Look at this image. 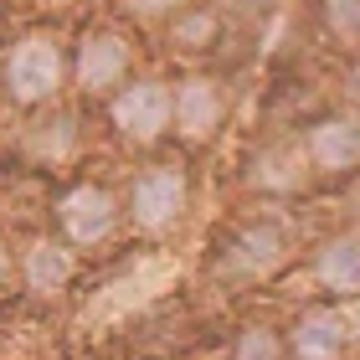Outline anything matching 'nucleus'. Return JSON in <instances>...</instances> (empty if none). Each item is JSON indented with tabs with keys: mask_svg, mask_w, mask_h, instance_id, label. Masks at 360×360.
<instances>
[{
	"mask_svg": "<svg viewBox=\"0 0 360 360\" xmlns=\"http://www.w3.org/2000/svg\"><path fill=\"white\" fill-rule=\"evenodd\" d=\"M68 52L52 31H26L6 46L0 57V93L11 98L15 108H46L68 83Z\"/></svg>",
	"mask_w": 360,
	"mask_h": 360,
	"instance_id": "1",
	"label": "nucleus"
},
{
	"mask_svg": "<svg viewBox=\"0 0 360 360\" xmlns=\"http://www.w3.org/2000/svg\"><path fill=\"white\" fill-rule=\"evenodd\" d=\"M191 211V180L180 165H144L124 191V217L144 237H165Z\"/></svg>",
	"mask_w": 360,
	"mask_h": 360,
	"instance_id": "2",
	"label": "nucleus"
},
{
	"mask_svg": "<svg viewBox=\"0 0 360 360\" xmlns=\"http://www.w3.org/2000/svg\"><path fill=\"white\" fill-rule=\"evenodd\" d=\"M108 124L119 129L124 144L150 150L175 129V83L165 77H134L108 98Z\"/></svg>",
	"mask_w": 360,
	"mask_h": 360,
	"instance_id": "3",
	"label": "nucleus"
},
{
	"mask_svg": "<svg viewBox=\"0 0 360 360\" xmlns=\"http://www.w3.org/2000/svg\"><path fill=\"white\" fill-rule=\"evenodd\" d=\"M129 68H134V46H129V37L113 31V26H93L72 46V83L88 98L119 93L129 83Z\"/></svg>",
	"mask_w": 360,
	"mask_h": 360,
	"instance_id": "4",
	"label": "nucleus"
},
{
	"mask_svg": "<svg viewBox=\"0 0 360 360\" xmlns=\"http://www.w3.org/2000/svg\"><path fill=\"white\" fill-rule=\"evenodd\" d=\"M288 252H293L288 226L278 217H257V221H248V226L232 232V242H226V252H221V273L237 278V283H257V278L283 268Z\"/></svg>",
	"mask_w": 360,
	"mask_h": 360,
	"instance_id": "5",
	"label": "nucleus"
},
{
	"mask_svg": "<svg viewBox=\"0 0 360 360\" xmlns=\"http://www.w3.org/2000/svg\"><path fill=\"white\" fill-rule=\"evenodd\" d=\"M119 221H124V201L108 186H93V180L62 191V201H57V232H62V242H72V248L108 242L119 232Z\"/></svg>",
	"mask_w": 360,
	"mask_h": 360,
	"instance_id": "6",
	"label": "nucleus"
},
{
	"mask_svg": "<svg viewBox=\"0 0 360 360\" xmlns=\"http://www.w3.org/2000/svg\"><path fill=\"white\" fill-rule=\"evenodd\" d=\"M226 124V83L217 72H186L175 83V134L186 144L217 139Z\"/></svg>",
	"mask_w": 360,
	"mask_h": 360,
	"instance_id": "7",
	"label": "nucleus"
},
{
	"mask_svg": "<svg viewBox=\"0 0 360 360\" xmlns=\"http://www.w3.org/2000/svg\"><path fill=\"white\" fill-rule=\"evenodd\" d=\"M304 150H309L314 175H355L360 170V113L350 108L319 113L304 129Z\"/></svg>",
	"mask_w": 360,
	"mask_h": 360,
	"instance_id": "8",
	"label": "nucleus"
},
{
	"mask_svg": "<svg viewBox=\"0 0 360 360\" xmlns=\"http://www.w3.org/2000/svg\"><path fill=\"white\" fill-rule=\"evenodd\" d=\"M355 350V335H350V314L345 304H314L293 319L288 330V355L293 360H345Z\"/></svg>",
	"mask_w": 360,
	"mask_h": 360,
	"instance_id": "9",
	"label": "nucleus"
},
{
	"mask_svg": "<svg viewBox=\"0 0 360 360\" xmlns=\"http://www.w3.org/2000/svg\"><path fill=\"white\" fill-rule=\"evenodd\" d=\"M77 278V248L62 237H31L21 248V288L31 299H57Z\"/></svg>",
	"mask_w": 360,
	"mask_h": 360,
	"instance_id": "10",
	"label": "nucleus"
},
{
	"mask_svg": "<svg viewBox=\"0 0 360 360\" xmlns=\"http://www.w3.org/2000/svg\"><path fill=\"white\" fill-rule=\"evenodd\" d=\"M309 175H314V165H309L304 139H278V144H263V150L252 155L248 186L263 191V195H293Z\"/></svg>",
	"mask_w": 360,
	"mask_h": 360,
	"instance_id": "11",
	"label": "nucleus"
},
{
	"mask_svg": "<svg viewBox=\"0 0 360 360\" xmlns=\"http://www.w3.org/2000/svg\"><path fill=\"white\" fill-rule=\"evenodd\" d=\"M314 283L340 299H360V226H345L314 248Z\"/></svg>",
	"mask_w": 360,
	"mask_h": 360,
	"instance_id": "12",
	"label": "nucleus"
},
{
	"mask_svg": "<svg viewBox=\"0 0 360 360\" xmlns=\"http://www.w3.org/2000/svg\"><path fill=\"white\" fill-rule=\"evenodd\" d=\"M21 150L37 160V165H68V160L77 155V119L62 113V108L31 119L26 134H21Z\"/></svg>",
	"mask_w": 360,
	"mask_h": 360,
	"instance_id": "13",
	"label": "nucleus"
},
{
	"mask_svg": "<svg viewBox=\"0 0 360 360\" xmlns=\"http://www.w3.org/2000/svg\"><path fill=\"white\" fill-rule=\"evenodd\" d=\"M217 41H221V15L206 11V6H186L170 21V46H175V52H186V57L217 52Z\"/></svg>",
	"mask_w": 360,
	"mask_h": 360,
	"instance_id": "14",
	"label": "nucleus"
},
{
	"mask_svg": "<svg viewBox=\"0 0 360 360\" xmlns=\"http://www.w3.org/2000/svg\"><path fill=\"white\" fill-rule=\"evenodd\" d=\"M226 360H288V340L273 330V324L263 319H252V324H242L237 340H232V350H226Z\"/></svg>",
	"mask_w": 360,
	"mask_h": 360,
	"instance_id": "15",
	"label": "nucleus"
},
{
	"mask_svg": "<svg viewBox=\"0 0 360 360\" xmlns=\"http://www.w3.org/2000/svg\"><path fill=\"white\" fill-rule=\"evenodd\" d=\"M319 21L340 46H360V0H319Z\"/></svg>",
	"mask_w": 360,
	"mask_h": 360,
	"instance_id": "16",
	"label": "nucleus"
},
{
	"mask_svg": "<svg viewBox=\"0 0 360 360\" xmlns=\"http://www.w3.org/2000/svg\"><path fill=\"white\" fill-rule=\"evenodd\" d=\"M124 11L144 26H160V21H175V15L186 11V0H124Z\"/></svg>",
	"mask_w": 360,
	"mask_h": 360,
	"instance_id": "17",
	"label": "nucleus"
},
{
	"mask_svg": "<svg viewBox=\"0 0 360 360\" xmlns=\"http://www.w3.org/2000/svg\"><path fill=\"white\" fill-rule=\"evenodd\" d=\"M11 283H21V252H11V242L0 237V299L11 293Z\"/></svg>",
	"mask_w": 360,
	"mask_h": 360,
	"instance_id": "18",
	"label": "nucleus"
},
{
	"mask_svg": "<svg viewBox=\"0 0 360 360\" xmlns=\"http://www.w3.org/2000/svg\"><path fill=\"white\" fill-rule=\"evenodd\" d=\"M340 98H345L350 113H360V57L345 68V77H340Z\"/></svg>",
	"mask_w": 360,
	"mask_h": 360,
	"instance_id": "19",
	"label": "nucleus"
},
{
	"mask_svg": "<svg viewBox=\"0 0 360 360\" xmlns=\"http://www.w3.org/2000/svg\"><path fill=\"white\" fill-rule=\"evenodd\" d=\"M345 314H350V335H355V350H360V299L345 304Z\"/></svg>",
	"mask_w": 360,
	"mask_h": 360,
	"instance_id": "20",
	"label": "nucleus"
},
{
	"mask_svg": "<svg viewBox=\"0 0 360 360\" xmlns=\"http://www.w3.org/2000/svg\"><path fill=\"white\" fill-rule=\"evenodd\" d=\"M345 206H350V217H355V221H360V180H355V191H350V195H345Z\"/></svg>",
	"mask_w": 360,
	"mask_h": 360,
	"instance_id": "21",
	"label": "nucleus"
},
{
	"mask_svg": "<svg viewBox=\"0 0 360 360\" xmlns=\"http://www.w3.org/2000/svg\"><path fill=\"white\" fill-rule=\"evenodd\" d=\"M248 6H288V0H248Z\"/></svg>",
	"mask_w": 360,
	"mask_h": 360,
	"instance_id": "22",
	"label": "nucleus"
}]
</instances>
